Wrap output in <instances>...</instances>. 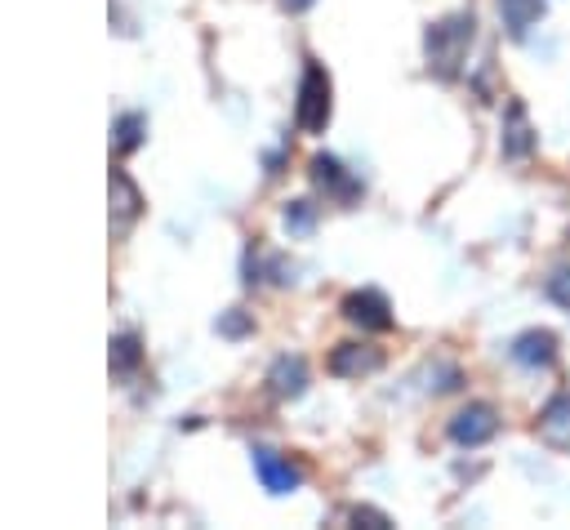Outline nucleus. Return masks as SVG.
<instances>
[{
    "mask_svg": "<svg viewBox=\"0 0 570 530\" xmlns=\"http://www.w3.org/2000/svg\"><path fill=\"white\" fill-rule=\"evenodd\" d=\"M281 4H285V9H289V13H303V9H312V4H316V0H281Z\"/></svg>",
    "mask_w": 570,
    "mask_h": 530,
    "instance_id": "nucleus-17",
    "label": "nucleus"
},
{
    "mask_svg": "<svg viewBox=\"0 0 570 530\" xmlns=\"http://www.w3.org/2000/svg\"><path fill=\"white\" fill-rule=\"evenodd\" d=\"M472 13H454V18H441L428 27V67L436 76H454L459 62L468 58V45H472Z\"/></svg>",
    "mask_w": 570,
    "mask_h": 530,
    "instance_id": "nucleus-1",
    "label": "nucleus"
},
{
    "mask_svg": "<svg viewBox=\"0 0 570 530\" xmlns=\"http://www.w3.org/2000/svg\"><path fill=\"white\" fill-rule=\"evenodd\" d=\"M539 432L552 445H570V396H552L548 410L539 414Z\"/></svg>",
    "mask_w": 570,
    "mask_h": 530,
    "instance_id": "nucleus-10",
    "label": "nucleus"
},
{
    "mask_svg": "<svg viewBox=\"0 0 570 530\" xmlns=\"http://www.w3.org/2000/svg\"><path fill=\"white\" fill-rule=\"evenodd\" d=\"M499 432V414H494V405H485V401H472V405H463L454 419H450V441L454 445H485L490 436Z\"/></svg>",
    "mask_w": 570,
    "mask_h": 530,
    "instance_id": "nucleus-3",
    "label": "nucleus"
},
{
    "mask_svg": "<svg viewBox=\"0 0 570 530\" xmlns=\"http://www.w3.org/2000/svg\"><path fill=\"white\" fill-rule=\"evenodd\" d=\"M312 178H316L321 187H338L343 196H352V192H356V183H347V178H343V169H338V160H334V156H316V160H312Z\"/></svg>",
    "mask_w": 570,
    "mask_h": 530,
    "instance_id": "nucleus-12",
    "label": "nucleus"
},
{
    "mask_svg": "<svg viewBox=\"0 0 570 530\" xmlns=\"http://www.w3.org/2000/svg\"><path fill=\"white\" fill-rule=\"evenodd\" d=\"M499 18L508 27V36H525L539 18H543V0H499Z\"/></svg>",
    "mask_w": 570,
    "mask_h": 530,
    "instance_id": "nucleus-9",
    "label": "nucleus"
},
{
    "mask_svg": "<svg viewBox=\"0 0 570 530\" xmlns=\"http://www.w3.org/2000/svg\"><path fill=\"white\" fill-rule=\"evenodd\" d=\"M512 361L525 365V370H543L557 361V338L548 330H525L512 338Z\"/></svg>",
    "mask_w": 570,
    "mask_h": 530,
    "instance_id": "nucleus-7",
    "label": "nucleus"
},
{
    "mask_svg": "<svg viewBox=\"0 0 570 530\" xmlns=\"http://www.w3.org/2000/svg\"><path fill=\"white\" fill-rule=\"evenodd\" d=\"M267 379H272V392H276V396H298V392L307 387V365H303L298 356H281Z\"/></svg>",
    "mask_w": 570,
    "mask_h": 530,
    "instance_id": "nucleus-11",
    "label": "nucleus"
},
{
    "mask_svg": "<svg viewBox=\"0 0 570 530\" xmlns=\"http://www.w3.org/2000/svg\"><path fill=\"white\" fill-rule=\"evenodd\" d=\"M298 125L307 134H321L330 125V76L321 62H307V71L298 80Z\"/></svg>",
    "mask_w": 570,
    "mask_h": 530,
    "instance_id": "nucleus-2",
    "label": "nucleus"
},
{
    "mask_svg": "<svg viewBox=\"0 0 570 530\" xmlns=\"http://www.w3.org/2000/svg\"><path fill=\"white\" fill-rule=\"evenodd\" d=\"M499 147H503V156H508V160H525V156L534 151V129H530V116H525V107H521V102H508Z\"/></svg>",
    "mask_w": 570,
    "mask_h": 530,
    "instance_id": "nucleus-6",
    "label": "nucleus"
},
{
    "mask_svg": "<svg viewBox=\"0 0 570 530\" xmlns=\"http://www.w3.org/2000/svg\"><path fill=\"white\" fill-rule=\"evenodd\" d=\"M111 347H116V352H111V365H116V370H129V365L138 361V343H134L129 334H125V338H116Z\"/></svg>",
    "mask_w": 570,
    "mask_h": 530,
    "instance_id": "nucleus-15",
    "label": "nucleus"
},
{
    "mask_svg": "<svg viewBox=\"0 0 570 530\" xmlns=\"http://www.w3.org/2000/svg\"><path fill=\"white\" fill-rule=\"evenodd\" d=\"M138 125H142L138 116H125V120L116 125V129H120V151H129V147L138 143Z\"/></svg>",
    "mask_w": 570,
    "mask_h": 530,
    "instance_id": "nucleus-16",
    "label": "nucleus"
},
{
    "mask_svg": "<svg viewBox=\"0 0 570 530\" xmlns=\"http://www.w3.org/2000/svg\"><path fill=\"white\" fill-rule=\"evenodd\" d=\"M383 365V356L374 352V347H361V343H338L334 347V356H330V370L334 374H370V370H379Z\"/></svg>",
    "mask_w": 570,
    "mask_h": 530,
    "instance_id": "nucleus-8",
    "label": "nucleus"
},
{
    "mask_svg": "<svg viewBox=\"0 0 570 530\" xmlns=\"http://www.w3.org/2000/svg\"><path fill=\"white\" fill-rule=\"evenodd\" d=\"M285 227H289V232H307V227H312V205H307V200H294V205L285 209Z\"/></svg>",
    "mask_w": 570,
    "mask_h": 530,
    "instance_id": "nucleus-14",
    "label": "nucleus"
},
{
    "mask_svg": "<svg viewBox=\"0 0 570 530\" xmlns=\"http://www.w3.org/2000/svg\"><path fill=\"white\" fill-rule=\"evenodd\" d=\"M543 289H548V298H552V303H561V307L570 312V267H557V272L548 276V285H543Z\"/></svg>",
    "mask_w": 570,
    "mask_h": 530,
    "instance_id": "nucleus-13",
    "label": "nucleus"
},
{
    "mask_svg": "<svg viewBox=\"0 0 570 530\" xmlns=\"http://www.w3.org/2000/svg\"><path fill=\"white\" fill-rule=\"evenodd\" d=\"M343 316L361 330H392V307L379 289H356L343 298Z\"/></svg>",
    "mask_w": 570,
    "mask_h": 530,
    "instance_id": "nucleus-5",
    "label": "nucleus"
},
{
    "mask_svg": "<svg viewBox=\"0 0 570 530\" xmlns=\"http://www.w3.org/2000/svg\"><path fill=\"white\" fill-rule=\"evenodd\" d=\"M249 459H254V477L263 481L267 494H294V490L303 485L298 463H289L285 454H276V450H267V445H254Z\"/></svg>",
    "mask_w": 570,
    "mask_h": 530,
    "instance_id": "nucleus-4",
    "label": "nucleus"
}]
</instances>
